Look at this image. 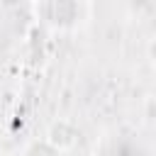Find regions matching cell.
Instances as JSON below:
<instances>
[{
  "label": "cell",
  "mask_w": 156,
  "mask_h": 156,
  "mask_svg": "<svg viewBox=\"0 0 156 156\" xmlns=\"http://www.w3.org/2000/svg\"><path fill=\"white\" fill-rule=\"evenodd\" d=\"M151 54H154V63H156V41H154V49H151Z\"/></svg>",
  "instance_id": "cell-1"
}]
</instances>
